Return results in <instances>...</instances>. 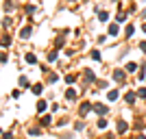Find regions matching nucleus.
I'll list each match as a JSON object with an SVG mask.
<instances>
[{
	"mask_svg": "<svg viewBox=\"0 0 146 139\" xmlns=\"http://www.w3.org/2000/svg\"><path fill=\"white\" fill-rule=\"evenodd\" d=\"M107 111H109V109H107L105 104H100V102H96V104H94V113H96V115H100V117H103V115H107Z\"/></svg>",
	"mask_w": 146,
	"mask_h": 139,
	"instance_id": "1",
	"label": "nucleus"
},
{
	"mask_svg": "<svg viewBox=\"0 0 146 139\" xmlns=\"http://www.w3.org/2000/svg\"><path fill=\"white\" fill-rule=\"evenodd\" d=\"M90 111H94V104H90V102H83V104L79 107V113H81V115H87Z\"/></svg>",
	"mask_w": 146,
	"mask_h": 139,
	"instance_id": "2",
	"label": "nucleus"
},
{
	"mask_svg": "<svg viewBox=\"0 0 146 139\" xmlns=\"http://www.w3.org/2000/svg\"><path fill=\"white\" fill-rule=\"evenodd\" d=\"M31 35H33V26H24V28L20 30V37H22V39H29Z\"/></svg>",
	"mask_w": 146,
	"mask_h": 139,
	"instance_id": "3",
	"label": "nucleus"
},
{
	"mask_svg": "<svg viewBox=\"0 0 146 139\" xmlns=\"http://www.w3.org/2000/svg\"><path fill=\"white\" fill-rule=\"evenodd\" d=\"M50 124H52V117H50V115H42V117H39V126H50Z\"/></svg>",
	"mask_w": 146,
	"mask_h": 139,
	"instance_id": "4",
	"label": "nucleus"
},
{
	"mask_svg": "<svg viewBox=\"0 0 146 139\" xmlns=\"http://www.w3.org/2000/svg\"><path fill=\"white\" fill-rule=\"evenodd\" d=\"M116 126H118V133H127V130H129V124H127L124 120H118Z\"/></svg>",
	"mask_w": 146,
	"mask_h": 139,
	"instance_id": "5",
	"label": "nucleus"
},
{
	"mask_svg": "<svg viewBox=\"0 0 146 139\" xmlns=\"http://www.w3.org/2000/svg\"><path fill=\"white\" fill-rule=\"evenodd\" d=\"M135 98H137V96H135L133 91H127V94H124V102H127V104H133Z\"/></svg>",
	"mask_w": 146,
	"mask_h": 139,
	"instance_id": "6",
	"label": "nucleus"
},
{
	"mask_svg": "<svg viewBox=\"0 0 146 139\" xmlns=\"http://www.w3.org/2000/svg\"><path fill=\"white\" fill-rule=\"evenodd\" d=\"M113 80H116V83H122V80H124V72H122V70H113Z\"/></svg>",
	"mask_w": 146,
	"mask_h": 139,
	"instance_id": "7",
	"label": "nucleus"
},
{
	"mask_svg": "<svg viewBox=\"0 0 146 139\" xmlns=\"http://www.w3.org/2000/svg\"><path fill=\"white\" fill-rule=\"evenodd\" d=\"M24 61H26V63H31V65H35V63H37V57L33 55V52H29V55H24Z\"/></svg>",
	"mask_w": 146,
	"mask_h": 139,
	"instance_id": "8",
	"label": "nucleus"
},
{
	"mask_svg": "<svg viewBox=\"0 0 146 139\" xmlns=\"http://www.w3.org/2000/svg\"><path fill=\"white\" fill-rule=\"evenodd\" d=\"M46 109H48V102H46V100H39V102H37V113H44Z\"/></svg>",
	"mask_w": 146,
	"mask_h": 139,
	"instance_id": "9",
	"label": "nucleus"
},
{
	"mask_svg": "<svg viewBox=\"0 0 146 139\" xmlns=\"http://www.w3.org/2000/svg\"><path fill=\"white\" fill-rule=\"evenodd\" d=\"M31 91H33V94H35V96H39V94H42V91H44V85H42V83H37V85H33V87H31Z\"/></svg>",
	"mask_w": 146,
	"mask_h": 139,
	"instance_id": "10",
	"label": "nucleus"
},
{
	"mask_svg": "<svg viewBox=\"0 0 146 139\" xmlns=\"http://www.w3.org/2000/svg\"><path fill=\"white\" fill-rule=\"evenodd\" d=\"M118 96H120V91H118V89H111L109 94H107V100H111V102H113V100H118Z\"/></svg>",
	"mask_w": 146,
	"mask_h": 139,
	"instance_id": "11",
	"label": "nucleus"
},
{
	"mask_svg": "<svg viewBox=\"0 0 146 139\" xmlns=\"http://www.w3.org/2000/svg\"><path fill=\"white\" fill-rule=\"evenodd\" d=\"M118 33H120V28H118V24H109V33H107V35H111V37H116Z\"/></svg>",
	"mask_w": 146,
	"mask_h": 139,
	"instance_id": "12",
	"label": "nucleus"
},
{
	"mask_svg": "<svg viewBox=\"0 0 146 139\" xmlns=\"http://www.w3.org/2000/svg\"><path fill=\"white\" fill-rule=\"evenodd\" d=\"M66 98H68V100H74V98H76V89H74V87H70V89L66 91Z\"/></svg>",
	"mask_w": 146,
	"mask_h": 139,
	"instance_id": "13",
	"label": "nucleus"
},
{
	"mask_svg": "<svg viewBox=\"0 0 146 139\" xmlns=\"http://www.w3.org/2000/svg\"><path fill=\"white\" fill-rule=\"evenodd\" d=\"M18 83H20V87H24V89H26V87H31V83H29V78H26V76H20Z\"/></svg>",
	"mask_w": 146,
	"mask_h": 139,
	"instance_id": "14",
	"label": "nucleus"
},
{
	"mask_svg": "<svg viewBox=\"0 0 146 139\" xmlns=\"http://www.w3.org/2000/svg\"><path fill=\"white\" fill-rule=\"evenodd\" d=\"M109 20V13L107 11H98V22H107Z\"/></svg>",
	"mask_w": 146,
	"mask_h": 139,
	"instance_id": "15",
	"label": "nucleus"
},
{
	"mask_svg": "<svg viewBox=\"0 0 146 139\" xmlns=\"http://www.w3.org/2000/svg\"><path fill=\"white\" fill-rule=\"evenodd\" d=\"M124 70H127L129 74H133L135 70H137V63H133V61H131V63H127V67H124Z\"/></svg>",
	"mask_w": 146,
	"mask_h": 139,
	"instance_id": "16",
	"label": "nucleus"
},
{
	"mask_svg": "<svg viewBox=\"0 0 146 139\" xmlns=\"http://www.w3.org/2000/svg\"><path fill=\"white\" fill-rule=\"evenodd\" d=\"M7 46H11V37H9V35H2V48H7Z\"/></svg>",
	"mask_w": 146,
	"mask_h": 139,
	"instance_id": "17",
	"label": "nucleus"
},
{
	"mask_svg": "<svg viewBox=\"0 0 146 139\" xmlns=\"http://www.w3.org/2000/svg\"><path fill=\"white\" fill-rule=\"evenodd\" d=\"M85 80H96V76H94L92 70H85Z\"/></svg>",
	"mask_w": 146,
	"mask_h": 139,
	"instance_id": "18",
	"label": "nucleus"
},
{
	"mask_svg": "<svg viewBox=\"0 0 146 139\" xmlns=\"http://www.w3.org/2000/svg\"><path fill=\"white\" fill-rule=\"evenodd\" d=\"M133 33H135V26L129 24V26H127V37H133Z\"/></svg>",
	"mask_w": 146,
	"mask_h": 139,
	"instance_id": "19",
	"label": "nucleus"
},
{
	"mask_svg": "<svg viewBox=\"0 0 146 139\" xmlns=\"http://www.w3.org/2000/svg\"><path fill=\"white\" fill-rule=\"evenodd\" d=\"M57 57H59V55H57V50H50V52H48V61H57Z\"/></svg>",
	"mask_w": 146,
	"mask_h": 139,
	"instance_id": "20",
	"label": "nucleus"
},
{
	"mask_svg": "<svg viewBox=\"0 0 146 139\" xmlns=\"http://www.w3.org/2000/svg\"><path fill=\"white\" fill-rule=\"evenodd\" d=\"M59 80V74H48V83H57Z\"/></svg>",
	"mask_w": 146,
	"mask_h": 139,
	"instance_id": "21",
	"label": "nucleus"
},
{
	"mask_svg": "<svg viewBox=\"0 0 146 139\" xmlns=\"http://www.w3.org/2000/svg\"><path fill=\"white\" fill-rule=\"evenodd\" d=\"M83 128H85L83 122H74V130H83Z\"/></svg>",
	"mask_w": 146,
	"mask_h": 139,
	"instance_id": "22",
	"label": "nucleus"
},
{
	"mask_svg": "<svg viewBox=\"0 0 146 139\" xmlns=\"http://www.w3.org/2000/svg\"><path fill=\"white\" fill-rule=\"evenodd\" d=\"M137 98H146V87H140V89H137Z\"/></svg>",
	"mask_w": 146,
	"mask_h": 139,
	"instance_id": "23",
	"label": "nucleus"
},
{
	"mask_svg": "<svg viewBox=\"0 0 146 139\" xmlns=\"http://www.w3.org/2000/svg\"><path fill=\"white\" fill-rule=\"evenodd\" d=\"M92 59H96V61H100V52H98V50H92Z\"/></svg>",
	"mask_w": 146,
	"mask_h": 139,
	"instance_id": "24",
	"label": "nucleus"
},
{
	"mask_svg": "<svg viewBox=\"0 0 146 139\" xmlns=\"http://www.w3.org/2000/svg\"><path fill=\"white\" fill-rule=\"evenodd\" d=\"M98 128H107V120H105V117L98 120Z\"/></svg>",
	"mask_w": 146,
	"mask_h": 139,
	"instance_id": "25",
	"label": "nucleus"
},
{
	"mask_svg": "<svg viewBox=\"0 0 146 139\" xmlns=\"http://www.w3.org/2000/svg\"><path fill=\"white\" fill-rule=\"evenodd\" d=\"M118 22H127V13H118Z\"/></svg>",
	"mask_w": 146,
	"mask_h": 139,
	"instance_id": "26",
	"label": "nucleus"
},
{
	"mask_svg": "<svg viewBox=\"0 0 146 139\" xmlns=\"http://www.w3.org/2000/svg\"><path fill=\"white\" fill-rule=\"evenodd\" d=\"M2 139H13V133L9 130V133H2Z\"/></svg>",
	"mask_w": 146,
	"mask_h": 139,
	"instance_id": "27",
	"label": "nucleus"
},
{
	"mask_svg": "<svg viewBox=\"0 0 146 139\" xmlns=\"http://www.w3.org/2000/svg\"><path fill=\"white\" fill-rule=\"evenodd\" d=\"M5 11H13V5H11V2H5Z\"/></svg>",
	"mask_w": 146,
	"mask_h": 139,
	"instance_id": "28",
	"label": "nucleus"
},
{
	"mask_svg": "<svg viewBox=\"0 0 146 139\" xmlns=\"http://www.w3.org/2000/svg\"><path fill=\"white\" fill-rule=\"evenodd\" d=\"M29 135H39V128H29Z\"/></svg>",
	"mask_w": 146,
	"mask_h": 139,
	"instance_id": "29",
	"label": "nucleus"
},
{
	"mask_svg": "<svg viewBox=\"0 0 146 139\" xmlns=\"http://www.w3.org/2000/svg\"><path fill=\"white\" fill-rule=\"evenodd\" d=\"M140 50H144V52H146V42H140Z\"/></svg>",
	"mask_w": 146,
	"mask_h": 139,
	"instance_id": "30",
	"label": "nucleus"
},
{
	"mask_svg": "<svg viewBox=\"0 0 146 139\" xmlns=\"http://www.w3.org/2000/svg\"><path fill=\"white\" fill-rule=\"evenodd\" d=\"M142 18H144V20H146V9H144V11H142Z\"/></svg>",
	"mask_w": 146,
	"mask_h": 139,
	"instance_id": "31",
	"label": "nucleus"
},
{
	"mask_svg": "<svg viewBox=\"0 0 146 139\" xmlns=\"http://www.w3.org/2000/svg\"><path fill=\"white\" fill-rule=\"evenodd\" d=\"M135 139H146V137H144V135H137V137H135Z\"/></svg>",
	"mask_w": 146,
	"mask_h": 139,
	"instance_id": "32",
	"label": "nucleus"
},
{
	"mask_svg": "<svg viewBox=\"0 0 146 139\" xmlns=\"http://www.w3.org/2000/svg\"><path fill=\"white\" fill-rule=\"evenodd\" d=\"M142 30H144V33H146V24H144V26H142Z\"/></svg>",
	"mask_w": 146,
	"mask_h": 139,
	"instance_id": "33",
	"label": "nucleus"
}]
</instances>
